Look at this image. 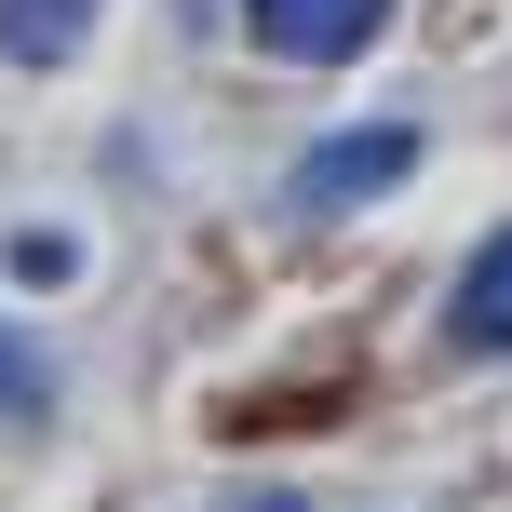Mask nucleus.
Segmentation results:
<instances>
[{
  "mask_svg": "<svg viewBox=\"0 0 512 512\" xmlns=\"http://www.w3.org/2000/svg\"><path fill=\"white\" fill-rule=\"evenodd\" d=\"M418 176V122H351V135H324V149L283 176V203L297 216H351V203H378V189H405Z\"/></svg>",
  "mask_w": 512,
  "mask_h": 512,
  "instance_id": "f257e3e1",
  "label": "nucleus"
},
{
  "mask_svg": "<svg viewBox=\"0 0 512 512\" xmlns=\"http://www.w3.org/2000/svg\"><path fill=\"white\" fill-rule=\"evenodd\" d=\"M243 27L283 54V68H351V54L391 27V0H243Z\"/></svg>",
  "mask_w": 512,
  "mask_h": 512,
  "instance_id": "f03ea898",
  "label": "nucleus"
},
{
  "mask_svg": "<svg viewBox=\"0 0 512 512\" xmlns=\"http://www.w3.org/2000/svg\"><path fill=\"white\" fill-rule=\"evenodd\" d=\"M445 337L459 351H512V230L472 243V270H459V310H445Z\"/></svg>",
  "mask_w": 512,
  "mask_h": 512,
  "instance_id": "7ed1b4c3",
  "label": "nucleus"
},
{
  "mask_svg": "<svg viewBox=\"0 0 512 512\" xmlns=\"http://www.w3.org/2000/svg\"><path fill=\"white\" fill-rule=\"evenodd\" d=\"M41 418H54V351L0 310V432H41Z\"/></svg>",
  "mask_w": 512,
  "mask_h": 512,
  "instance_id": "20e7f679",
  "label": "nucleus"
},
{
  "mask_svg": "<svg viewBox=\"0 0 512 512\" xmlns=\"http://www.w3.org/2000/svg\"><path fill=\"white\" fill-rule=\"evenodd\" d=\"M81 27H95V0H0V54H14V68L81 54Z\"/></svg>",
  "mask_w": 512,
  "mask_h": 512,
  "instance_id": "39448f33",
  "label": "nucleus"
},
{
  "mask_svg": "<svg viewBox=\"0 0 512 512\" xmlns=\"http://www.w3.org/2000/svg\"><path fill=\"white\" fill-rule=\"evenodd\" d=\"M0 270H14V283H68L81 243H68V230H14V243H0Z\"/></svg>",
  "mask_w": 512,
  "mask_h": 512,
  "instance_id": "423d86ee",
  "label": "nucleus"
},
{
  "mask_svg": "<svg viewBox=\"0 0 512 512\" xmlns=\"http://www.w3.org/2000/svg\"><path fill=\"white\" fill-rule=\"evenodd\" d=\"M230 512H310V499H283V486H270V499H230Z\"/></svg>",
  "mask_w": 512,
  "mask_h": 512,
  "instance_id": "0eeeda50",
  "label": "nucleus"
}]
</instances>
